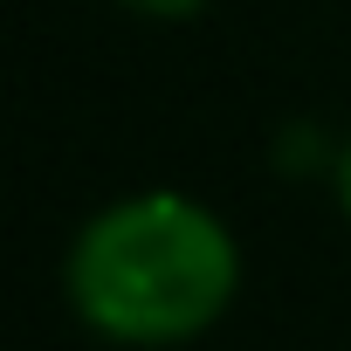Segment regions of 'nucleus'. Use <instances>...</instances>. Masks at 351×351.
Returning <instances> with one entry per match:
<instances>
[{
  "mask_svg": "<svg viewBox=\"0 0 351 351\" xmlns=\"http://www.w3.org/2000/svg\"><path fill=\"white\" fill-rule=\"evenodd\" d=\"M241 282L234 234L186 193H131L69 248V303L117 344L200 337Z\"/></svg>",
  "mask_w": 351,
  "mask_h": 351,
  "instance_id": "1",
  "label": "nucleus"
},
{
  "mask_svg": "<svg viewBox=\"0 0 351 351\" xmlns=\"http://www.w3.org/2000/svg\"><path fill=\"white\" fill-rule=\"evenodd\" d=\"M337 193H344V214H351V138H344V158H337Z\"/></svg>",
  "mask_w": 351,
  "mask_h": 351,
  "instance_id": "3",
  "label": "nucleus"
},
{
  "mask_svg": "<svg viewBox=\"0 0 351 351\" xmlns=\"http://www.w3.org/2000/svg\"><path fill=\"white\" fill-rule=\"evenodd\" d=\"M131 14H152V21H186V14H200L207 0H124Z\"/></svg>",
  "mask_w": 351,
  "mask_h": 351,
  "instance_id": "2",
  "label": "nucleus"
}]
</instances>
